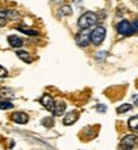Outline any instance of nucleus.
<instances>
[{"label":"nucleus","instance_id":"obj_7","mask_svg":"<svg viewBox=\"0 0 138 150\" xmlns=\"http://www.w3.org/2000/svg\"><path fill=\"white\" fill-rule=\"evenodd\" d=\"M78 118H79V113L77 110H73V112H70V113H68L65 117H64L63 123L65 125V126H70V125L76 123Z\"/></svg>","mask_w":138,"mask_h":150},{"label":"nucleus","instance_id":"obj_19","mask_svg":"<svg viewBox=\"0 0 138 150\" xmlns=\"http://www.w3.org/2000/svg\"><path fill=\"white\" fill-rule=\"evenodd\" d=\"M42 123L45 127H53L54 126V121H53V118H43L42 119Z\"/></svg>","mask_w":138,"mask_h":150},{"label":"nucleus","instance_id":"obj_4","mask_svg":"<svg viewBox=\"0 0 138 150\" xmlns=\"http://www.w3.org/2000/svg\"><path fill=\"white\" fill-rule=\"evenodd\" d=\"M138 144V137L136 135H127L120 141V150H132Z\"/></svg>","mask_w":138,"mask_h":150},{"label":"nucleus","instance_id":"obj_13","mask_svg":"<svg viewBox=\"0 0 138 150\" xmlns=\"http://www.w3.org/2000/svg\"><path fill=\"white\" fill-rule=\"evenodd\" d=\"M17 55H18L19 59H22L23 62L26 63H31V58L28 55V52H25V50H18L17 52Z\"/></svg>","mask_w":138,"mask_h":150},{"label":"nucleus","instance_id":"obj_6","mask_svg":"<svg viewBox=\"0 0 138 150\" xmlns=\"http://www.w3.org/2000/svg\"><path fill=\"white\" fill-rule=\"evenodd\" d=\"M40 103H41L43 107H45L46 109H48L49 112H54V108H55V101H54L53 96H50L49 94H45L40 99Z\"/></svg>","mask_w":138,"mask_h":150},{"label":"nucleus","instance_id":"obj_23","mask_svg":"<svg viewBox=\"0 0 138 150\" xmlns=\"http://www.w3.org/2000/svg\"><path fill=\"white\" fill-rule=\"evenodd\" d=\"M5 25H6V19H4V18H0V27L5 26Z\"/></svg>","mask_w":138,"mask_h":150},{"label":"nucleus","instance_id":"obj_2","mask_svg":"<svg viewBox=\"0 0 138 150\" xmlns=\"http://www.w3.org/2000/svg\"><path fill=\"white\" fill-rule=\"evenodd\" d=\"M105 36H106L105 27L97 26L93 31H91V42H92L93 45H100V44H102Z\"/></svg>","mask_w":138,"mask_h":150},{"label":"nucleus","instance_id":"obj_12","mask_svg":"<svg viewBox=\"0 0 138 150\" xmlns=\"http://www.w3.org/2000/svg\"><path fill=\"white\" fill-rule=\"evenodd\" d=\"M128 127L132 129V131H138V115H134V117L129 118V121H128Z\"/></svg>","mask_w":138,"mask_h":150},{"label":"nucleus","instance_id":"obj_5","mask_svg":"<svg viewBox=\"0 0 138 150\" xmlns=\"http://www.w3.org/2000/svg\"><path fill=\"white\" fill-rule=\"evenodd\" d=\"M116 30L120 35H124V36H128V35H132L133 33V28H132V23L128 22V21H122L118 23L116 26Z\"/></svg>","mask_w":138,"mask_h":150},{"label":"nucleus","instance_id":"obj_17","mask_svg":"<svg viewBox=\"0 0 138 150\" xmlns=\"http://www.w3.org/2000/svg\"><path fill=\"white\" fill-rule=\"evenodd\" d=\"M13 108V104L11 101L8 100H1L0 101V109H3V110H6V109H12Z\"/></svg>","mask_w":138,"mask_h":150},{"label":"nucleus","instance_id":"obj_10","mask_svg":"<svg viewBox=\"0 0 138 150\" xmlns=\"http://www.w3.org/2000/svg\"><path fill=\"white\" fill-rule=\"evenodd\" d=\"M8 42L12 47H21L23 45V40L21 39V37L15 36V35L8 36Z\"/></svg>","mask_w":138,"mask_h":150},{"label":"nucleus","instance_id":"obj_22","mask_svg":"<svg viewBox=\"0 0 138 150\" xmlns=\"http://www.w3.org/2000/svg\"><path fill=\"white\" fill-rule=\"evenodd\" d=\"M97 110L101 112V113H104V112H106V107H105V105H102V104L97 105Z\"/></svg>","mask_w":138,"mask_h":150},{"label":"nucleus","instance_id":"obj_25","mask_svg":"<svg viewBox=\"0 0 138 150\" xmlns=\"http://www.w3.org/2000/svg\"><path fill=\"white\" fill-rule=\"evenodd\" d=\"M137 87H138V83H137Z\"/></svg>","mask_w":138,"mask_h":150},{"label":"nucleus","instance_id":"obj_14","mask_svg":"<svg viewBox=\"0 0 138 150\" xmlns=\"http://www.w3.org/2000/svg\"><path fill=\"white\" fill-rule=\"evenodd\" d=\"M17 30H18V31H21V32H23V33H26V35H29V36H37L39 35V32L36 31V30L26 28V27H22V26L17 27Z\"/></svg>","mask_w":138,"mask_h":150},{"label":"nucleus","instance_id":"obj_11","mask_svg":"<svg viewBox=\"0 0 138 150\" xmlns=\"http://www.w3.org/2000/svg\"><path fill=\"white\" fill-rule=\"evenodd\" d=\"M65 108H67V104L64 103V101H58V103H55V108H54L53 114L54 115H62L64 113V110H65Z\"/></svg>","mask_w":138,"mask_h":150},{"label":"nucleus","instance_id":"obj_18","mask_svg":"<svg viewBox=\"0 0 138 150\" xmlns=\"http://www.w3.org/2000/svg\"><path fill=\"white\" fill-rule=\"evenodd\" d=\"M106 55H107V53L105 52V50H101V52H97L95 54V58H96V60H100V62H102V60L106 58Z\"/></svg>","mask_w":138,"mask_h":150},{"label":"nucleus","instance_id":"obj_3","mask_svg":"<svg viewBox=\"0 0 138 150\" xmlns=\"http://www.w3.org/2000/svg\"><path fill=\"white\" fill-rule=\"evenodd\" d=\"M91 41V31L90 28H82V31H79L76 36V42L77 45L81 47H86Z\"/></svg>","mask_w":138,"mask_h":150},{"label":"nucleus","instance_id":"obj_16","mask_svg":"<svg viewBox=\"0 0 138 150\" xmlns=\"http://www.w3.org/2000/svg\"><path fill=\"white\" fill-rule=\"evenodd\" d=\"M59 13L62 16H70L72 14V8L68 6V5H64V6H62V8L59 9Z\"/></svg>","mask_w":138,"mask_h":150},{"label":"nucleus","instance_id":"obj_1","mask_svg":"<svg viewBox=\"0 0 138 150\" xmlns=\"http://www.w3.org/2000/svg\"><path fill=\"white\" fill-rule=\"evenodd\" d=\"M97 14L93 12H86L79 17L78 19V26L81 28H90V27L95 26L97 23Z\"/></svg>","mask_w":138,"mask_h":150},{"label":"nucleus","instance_id":"obj_21","mask_svg":"<svg viewBox=\"0 0 138 150\" xmlns=\"http://www.w3.org/2000/svg\"><path fill=\"white\" fill-rule=\"evenodd\" d=\"M132 28H133V32H138V19L132 22Z\"/></svg>","mask_w":138,"mask_h":150},{"label":"nucleus","instance_id":"obj_9","mask_svg":"<svg viewBox=\"0 0 138 150\" xmlns=\"http://www.w3.org/2000/svg\"><path fill=\"white\" fill-rule=\"evenodd\" d=\"M0 18L15 21V19L19 18V13L17 11H0Z\"/></svg>","mask_w":138,"mask_h":150},{"label":"nucleus","instance_id":"obj_8","mask_svg":"<svg viewBox=\"0 0 138 150\" xmlns=\"http://www.w3.org/2000/svg\"><path fill=\"white\" fill-rule=\"evenodd\" d=\"M12 121H14L15 123H19V125H26L28 122V115L23 113V112H17V113H13Z\"/></svg>","mask_w":138,"mask_h":150},{"label":"nucleus","instance_id":"obj_15","mask_svg":"<svg viewBox=\"0 0 138 150\" xmlns=\"http://www.w3.org/2000/svg\"><path fill=\"white\" fill-rule=\"evenodd\" d=\"M130 109H132V105L130 104H123V105H120V107H118L116 112L119 114H123V113H127V112L130 110Z\"/></svg>","mask_w":138,"mask_h":150},{"label":"nucleus","instance_id":"obj_24","mask_svg":"<svg viewBox=\"0 0 138 150\" xmlns=\"http://www.w3.org/2000/svg\"><path fill=\"white\" fill-rule=\"evenodd\" d=\"M134 99H136V101H134V103H136V105L138 107V96H134Z\"/></svg>","mask_w":138,"mask_h":150},{"label":"nucleus","instance_id":"obj_20","mask_svg":"<svg viewBox=\"0 0 138 150\" xmlns=\"http://www.w3.org/2000/svg\"><path fill=\"white\" fill-rule=\"evenodd\" d=\"M6 76H8V71H6L4 67L0 66V78H4Z\"/></svg>","mask_w":138,"mask_h":150}]
</instances>
